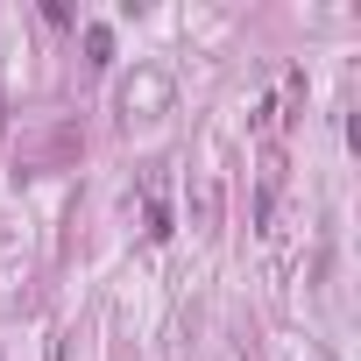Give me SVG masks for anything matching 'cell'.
Segmentation results:
<instances>
[{
  "label": "cell",
  "mask_w": 361,
  "mask_h": 361,
  "mask_svg": "<svg viewBox=\"0 0 361 361\" xmlns=\"http://www.w3.org/2000/svg\"><path fill=\"white\" fill-rule=\"evenodd\" d=\"M85 50H92V64H106V50H114V36H106V29H85Z\"/></svg>",
  "instance_id": "1"
}]
</instances>
